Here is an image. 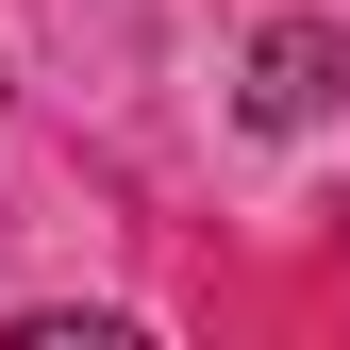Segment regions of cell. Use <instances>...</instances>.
Masks as SVG:
<instances>
[{"instance_id": "obj_1", "label": "cell", "mask_w": 350, "mask_h": 350, "mask_svg": "<svg viewBox=\"0 0 350 350\" xmlns=\"http://www.w3.org/2000/svg\"><path fill=\"white\" fill-rule=\"evenodd\" d=\"M334 83H350L334 17H267V51H250V117H267V134H317V117H334Z\"/></svg>"}]
</instances>
